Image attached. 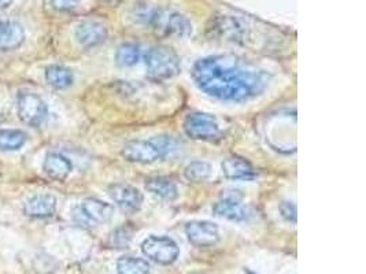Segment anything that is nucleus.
I'll use <instances>...</instances> for the list:
<instances>
[{"label":"nucleus","mask_w":366,"mask_h":274,"mask_svg":"<svg viewBox=\"0 0 366 274\" xmlns=\"http://www.w3.org/2000/svg\"><path fill=\"white\" fill-rule=\"evenodd\" d=\"M45 80L55 89H66L73 84V73L70 69L59 65H51L45 69Z\"/></svg>","instance_id":"19"},{"label":"nucleus","mask_w":366,"mask_h":274,"mask_svg":"<svg viewBox=\"0 0 366 274\" xmlns=\"http://www.w3.org/2000/svg\"><path fill=\"white\" fill-rule=\"evenodd\" d=\"M121 155L132 163H154L161 159L162 154L155 146L153 138L150 140H132L127 143L121 151Z\"/></svg>","instance_id":"8"},{"label":"nucleus","mask_w":366,"mask_h":274,"mask_svg":"<svg viewBox=\"0 0 366 274\" xmlns=\"http://www.w3.org/2000/svg\"><path fill=\"white\" fill-rule=\"evenodd\" d=\"M280 213L281 217L291 224H296V217H298V212H296V206L292 202H283L280 204Z\"/></svg>","instance_id":"27"},{"label":"nucleus","mask_w":366,"mask_h":274,"mask_svg":"<svg viewBox=\"0 0 366 274\" xmlns=\"http://www.w3.org/2000/svg\"><path fill=\"white\" fill-rule=\"evenodd\" d=\"M57 212V199L50 194L31 196L23 204L25 216L36 219L53 217Z\"/></svg>","instance_id":"14"},{"label":"nucleus","mask_w":366,"mask_h":274,"mask_svg":"<svg viewBox=\"0 0 366 274\" xmlns=\"http://www.w3.org/2000/svg\"><path fill=\"white\" fill-rule=\"evenodd\" d=\"M153 141L155 146L159 148L162 157H166L169 154L174 153L177 150V144L172 137L169 136H156L153 137Z\"/></svg>","instance_id":"24"},{"label":"nucleus","mask_w":366,"mask_h":274,"mask_svg":"<svg viewBox=\"0 0 366 274\" xmlns=\"http://www.w3.org/2000/svg\"><path fill=\"white\" fill-rule=\"evenodd\" d=\"M212 212L215 216L235 222L247 221L251 216L250 210L240 203V197H237L236 194L222 195V199L214 204Z\"/></svg>","instance_id":"12"},{"label":"nucleus","mask_w":366,"mask_h":274,"mask_svg":"<svg viewBox=\"0 0 366 274\" xmlns=\"http://www.w3.org/2000/svg\"><path fill=\"white\" fill-rule=\"evenodd\" d=\"M222 172L227 178L230 180H252L257 177L255 169L250 163L242 158L231 157L227 158L222 162Z\"/></svg>","instance_id":"17"},{"label":"nucleus","mask_w":366,"mask_h":274,"mask_svg":"<svg viewBox=\"0 0 366 274\" xmlns=\"http://www.w3.org/2000/svg\"><path fill=\"white\" fill-rule=\"evenodd\" d=\"M75 36L80 45L91 48L107 39V28L97 21H84L78 23Z\"/></svg>","instance_id":"13"},{"label":"nucleus","mask_w":366,"mask_h":274,"mask_svg":"<svg viewBox=\"0 0 366 274\" xmlns=\"http://www.w3.org/2000/svg\"><path fill=\"white\" fill-rule=\"evenodd\" d=\"M144 63L149 79L154 81L173 79L181 70L178 55L166 45H155L147 50L144 54Z\"/></svg>","instance_id":"2"},{"label":"nucleus","mask_w":366,"mask_h":274,"mask_svg":"<svg viewBox=\"0 0 366 274\" xmlns=\"http://www.w3.org/2000/svg\"><path fill=\"white\" fill-rule=\"evenodd\" d=\"M26 133L20 129H1L0 131V150L18 151L26 143Z\"/></svg>","instance_id":"21"},{"label":"nucleus","mask_w":366,"mask_h":274,"mask_svg":"<svg viewBox=\"0 0 366 274\" xmlns=\"http://www.w3.org/2000/svg\"><path fill=\"white\" fill-rule=\"evenodd\" d=\"M43 170L50 178L63 181L72 173L73 165L65 155L59 153H50L44 159Z\"/></svg>","instance_id":"16"},{"label":"nucleus","mask_w":366,"mask_h":274,"mask_svg":"<svg viewBox=\"0 0 366 274\" xmlns=\"http://www.w3.org/2000/svg\"><path fill=\"white\" fill-rule=\"evenodd\" d=\"M184 132L193 140L212 141L221 135L218 121L212 114L206 113H193L184 119Z\"/></svg>","instance_id":"6"},{"label":"nucleus","mask_w":366,"mask_h":274,"mask_svg":"<svg viewBox=\"0 0 366 274\" xmlns=\"http://www.w3.org/2000/svg\"><path fill=\"white\" fill-rule=\"evenodd\" d=\"M212 176V168L210 163L195 160L184 169V177L191 182H203Z\"/></svg>","instance_id":"22"},{"label":"nucleus","mask_w":366,"mask_h":274,"mask_svg":"<svg viewBox=\"0 0 366 274\" xmlns=\"http://www.w3.org/2000/svg\"><path fill=\"white\" fill-rule=\"evenodd\" d=\"M10 3V0H0V7H4V6H7Z\"/></svg>","instance_id":"29"},{"label":"nucleus","mask_w":366,"mask_h":274,"mask_svg":"<svg viewBox=\"0 0 366 274\" xmlns=\"http://www.w3.org/2000/svg\"><path fill=\"white\" fill-rule=\"evenodd\" d=\"M25 31L13 21H0V51H13L22 45Z\"/></svg>","instance_id":"15"},{"label":"nucleus","mask_w":366,"mask_h":274,"mask_svg":"<svg viewBox=\"0 0 366 274\" xmlns=\"http://www.w3.org/2000/svg\"><path fill=\"white\" fill-rule=\"evenodd\" d=\"M212 26L210 31L214 32L221 39L228 41H240L246 36L247 25L246 22L233 16H221L212 21Z\"/></svg>","instance_id":"11"},{"label":"nucleus","mask_w":366,"mask_h":274,"mask_svg":"<svg viewBox=\"0 0 366 274\" xmlns=\"http://www.w3.org/2000/svg\"><path fill=\"white\" fill-rule=\"evenodd\" d=\"M17 110L21 121L29 126H40L48 114L47 104L36 94H21L17 100Z\"/></svg>","instance_id":"7"},{"label":"nucleus","mask_w":366,"mask_h":274,"mask_svg":"<svg viewBox=\"0 0 366 274\" xmlns=\"http://www.w3.org/2000/svg\"><path fill=\"white\" fill-rule=\"evenodd\" d=\"M146 190L155 197L166 202H173L178 196L177 185L166 177H154L147 180Z\"/></svg>","instance_id":"18"},{"label":"nucleus","mask_w":366,"mask_h":274,"mask_svg":"<svg viewBox=\"0 0 366 274\" xmlns=\"http://www.w3.org/2000/svg\"><path fill=\"white\" fill-rule=\"evenodd\" d=\"M109 195L117 206L125 213H136L140 210L143 203L141 192L127 184H114L109 188Z\"/></svg>","instance_id":"10"},{"label":"nucleus","mask_w":366,"mask_h":274,"mask_svg":"<svg viewBox=\"0 0 366 274\" xmlns=\"http://www.w3.org/2000/svg\"><path fill=\"white\" fill-rule=\"evenodd\" d=\"M131 237L132 236L128 232V229L121 228V229H117L116 232H113V235L110 237V243L116 248H124V247H127L129 244Z\"/></svg>","instance_id":"26"},{"label":"nucleus","mask_w":366,"mask_h":274,"mask_svg":"<svg viewBox=\"0 0 366 274\" xmlns=\"http://www.w3.org/2000/svg\"><path fill=\"white\" fill-rule=\"evenodd\" d=\"M141 58L140 48L136 44H122L118 47L116 53V62L121 67H131Z\"/></svg>","instance_id":"23"},{"label":"nucleus","mask_w":366,"mask_h":274,"mask_svg":"<svg viewBox=\"0 0 366 274\" xmlns=\"http://www.w3.org/2000/svg\"><path fill=\"white\" fill-rule=\"evenodd\" d=\"M51 6L62 13H69L73 11L78 7V0H50Z\"/></svg>","instance_id":"28"},{"label":"nucleus","mask_w":366,"mask_h":274,"mask_svg":"<svg viewBox=\"0 0 366 274\" xmlns=\"http://www.w3.org/2000/svg\"><path fill=\"white\" fill-rule=\"evenodd\" d=\"M193 79L202 92L227 102H246L268 85L264 72L230 55L199 59L193 65Z\"/></svg>","instance_id":"1"},{"label":"nucleus","mask_w":366,"mask_h":274,"mask_svg":"<svg viewBox=\"0 0 366 274\" xmlns=\"http://www.w3.org/2000/svg\"><path fill=\"white\" fill-rule=\"evenodd\" d=\"M185 235L195 247H212L220 240V229L210 221H191L185 225Z\"/></svg>","instance_id":"9"},{"label":"nucleus","mask_w":366,"mask_h":274,"mask_svg":"<svg viewBox=\"0 0 366 274\" xmlns=\"http://www.w3.org/2000/svg\"><path fill=\"white\" fill-rule=\"evenodd\" d=\"M141 253L159 265H172L180 255V248L171 237L150 236L141 243Z\"/></svg>","instance_id":"5"},{"label":"nucleus","mask_w":366,"mask_h":274,"mask_svg":"<svg viewBox=\"0 0 366 274\" xmlns=\"http://www.w3.org/2000/svg\"><path fill=\"white\" fill-rule=\"evenodd\" d=\"M150 263L143 258L121 256L117 261V274H150Z\"/></svg>","instance_id":"20"},{"label":"nucleus","mask_w":366,"mask_h":274,"mask_svg":"<svg viewBox=\"0 0 366 274\" xmlns=\"http://www.w3.org/2000/svg\"><path fill=\"white\" fill-rule=\"evenodd\" d=\"M155 9L147 6V4H141V6H137L132 13V18L136 22H140V23H150L151 18L154 16Z\"/></svg>","instance_id":"25"},{"label":"nucleus","mask_w":366,"mask_h":274,"mask_svg":"<svg viewBox=\"0 0 366 274\" xmlns=\"http://www.w3.org/2000/svg\"><path fill=\"white\" fill-rule=\"evenodd\" d=\"M150 25L156 33L174 38H188L193 33L190 20L173 10H156Z\"/></svg>","instance_id":"4"},{"label":"nucleus","mask_w":366,"mask_h":274,"mask_svg":"<svg viewBox=\"0 0 366 274\" xmlns=\"http://www.w3.org/2000/svg\"><path fill=\"white\" fill-rule=\"evenodd\" d=\"M113 214L114 209L112 204L95 197H88L73 210V221L81 228L91 229L109 222Z\"/></svg>","instance_id":"3"}]
</instances>
